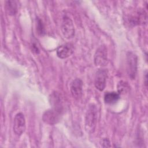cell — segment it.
Wrapping results in <instances>:
<instances>
[{"instance_id": "cell-16", "label": "cell", "mask_w": 148, "mask_h": 148, "mask_svg": "<svg viewBox=\"0 0 148 148\" xmlns=\"http://www.w3.org/2000/svg\"><path fill=\"white\" fill-rule=\"evenodd\" d=\"M102 146L103 147H110V141L108 138H103L102 140Z\"/></svg>"}, {"instance_id": "cell-4", "label": "cell", "mask_w": 148, "mask_h": 148, "mask_svg": "<svg viewBox=\"0 0 148 148\" xmlns=\"http://www.w3.org/2000/svg\"><path fill=\"white\" fill-rule=\"evenodd\" d=\"M61 31L64 36L66 39L72 38L75 36V27L73 21L66 16L63 17L61 24Z\"/></svg>"}, {"instance_id": "cell-10", "label": "cell", "mask_w": 148, "mask_h": 148, "mask_svg": "<svg viewBox=\"0 0 148 148\" xmlns=\"http://www.w3.org/2000/svg\"><path fill=\"white\" fill-rule=\"evenodd\" d=\"M83 82L81 79H74L71 84V92L72 97L76 99H79L82 95Z\"/></svg>"}, {"instance_id": "cell-17", "label": "cell", "mask_w": 148, "mask_h": 148, "mask_svg": "<svg viewBox=\"0 0 148 148\" xmlns=\"http://www.w3.org/2000/svg\"><path fill=\"white\" fill-rule=\"evenodd\" d=\"M31 47H32V50L33 52L35 53L36 54H38L40 51H39V49L38 48V47L36 46V45L35 43H33L31 46Z\"/></svg>"}, {"instance_id": "cell-6", "label": "cell", "mask_w": 148, "mask_h": 148, "mask_svg": "<svg viewBox=\"0 0 148 148\" xmlns=\"http://www.w3.org/2000/svg\"><path fill=\"white\" fill-rule=\"evenodd\" d=\"M13 131L17 136L21 135L25 130V119L22 113L16 114L13 121Z\"/></svg>"}, {"instance_id": "cell-12", "label": "cell", "mask_w": 148, "mask_h": 148, "mask_svg": "<svg viewBox=\"0 0 148 148\" xmlns=\"http://www.w3.org/2000/svg\"><path fill=\"white\" fill-rule=\"evenodd\" d=\"M120 99V94L118 92H106L104 95V101L107 104H114Z\"/></svg>"}, {"instance_id": "cell-7", "label": "cell", "mask_w": 148, "mask_h": 148, "mask_svg": "<svg viewBox=\"0 0 148 148\" xmlns=\"http://www.w3.org/2000/svg\"><path fill=\"white\" fill-rule=\"evenodd\" d=\"M127 23L130 25L135 26L139 24H145L147 23V14L143 10H139L136 14L127 17Z\"/></svg>"}, {"instance_id": "cell-18", "label": "cell", "mask_w": 148, "mask_h": 148, "mask_svg": "<svg viewBox=\"0 0 148 148\" xmlns=\"http://www.w3.org/2000/svg\"><path fill=\"white\" fill-rule=\"evenodd\" d=\"M145 85L146 86V87H147V71L145 73Z\"/></svg>"}, {"instance_id": "cell-1", "label": "cell", "mask_w": 148, "mask_h": 148, "mask_svg": "<svg viewBox=\"0 0 148 148\" xmlns=\"http://www.w3.org/2000/svg\"><path fill=\"white\" fill-rule=\"evenodd\" d=\"M97 120V109L94 104H91L86 112L85 117V127L89 133L94 131Z\"/></svg>"}, {"instance_id": "cell-8", "label": "cell", "mask_w": 148, "mask_h": 148, "mask_svg": "<svg viewBox=\"0 0 148 148\" xmlns=\"http://www.w3.org/2000/svg\"><path fill=\"white\" fill-rule=\"evenodd\" d=\"M107 49L105 46H101L94 55V62L97 66H105L108 63Z\"/></svg>"}, {"instance_id": "cell-9", "label": "cell", "mask_w": 148, "mask_h": 148, "mask_svg": "<svg viewBox=\"0 0 148 148\" xmlns=\"http://www.w3.org/2000/svg\"><path fill=\"white\" fill-rule=\"evenodd\" d=\"M73 52V46L71 43H66L58 46L56 50V54L58 58H66Z\"/></svg>"}, {"instance_id": "cell-11", "label": "cell", "mask_w": 148, "mask_h": 148, "mask_svg": "<svg viewBox=\"0 0 148 148\" xmlns=\"http://www.w3.org/2000/svg\"><path fill=\"white\" fill-rule=\"evenodd\" d=\"M50 103L52 106V108L57 109L59 110H63L62 105V98L61 95L57 92H53L50 97Z\"/></svg>"}, {"instance_id": "cell-13", "label": "cell", "mask_w": 148, "mask_h": 148, "mask_svg": "<svg viewBox=\"0 0 148 148\" xmlns=\"http://www.w3.org/2000/svg\"><path fill=\"white\" fill-rule=\"evenodd\" d=\"M5 9L9 15L14 16L17 12V5L15 1H6L5 5Z\"/></svg>"}, {"instance_id": "cell-15", "label": "cell", "mask_w": 148, "mask_h": 148, "mask_svg": "<svg viewBox=\"0 0 148 148\" xmlns=\"http://www.w3.org/2000/svg\"><path fill=\"white\" fill-rule=\"evenodd\" d=\"M36 31L40 36H43L46 34L44 24L42 20L39 17H36Z\"/></svg>"}, {"instance_id": "cell-14", "label": "cell", "mask_w": 148, "mask_h": 148, "mask_svg": "<svg viewBox=\"0 0 148 148\" xmlns=\"http://www.w3.org/2000/svg\"><path fill=\"white\" fill-rule=\"evenodd\" d=\"M130 87L128 84V83L124 81H120L119 82L117 85V90L118 93L120 94H125L129 90Z\"/></svg>"}, {"instance_id": "cell-3", "label": "cell", "mask_w": 148, "mask_h": 148, "mask_svg": "<svg viewBox=\"0 0 148 148\" xmlns=\"http://www.w3.org/2000/svg\"><path fill=\"white\" fill-rule=\"evenodd\" d=\"M62 112V111L53 108L47 110L43 114V120L45 123L50 125L56 124L60 121Z\"/></svg>"}, {"instance_id": "cell-5", "label": "cell", "mask_w": 148, "mask_h": 148, "mask_svg": "<svg viewBox=\"0 0 148 148\" xmlns=\"http://www.w3.org/2000/svg\"><path fill=\"white\" fill-rule=\"evenodd\" d=\"M108 76V71L106 69L100 68L95 73L94 85L99 91H103L106 86V81Z\"/></svg>"}, {"instance_id": "cell-2", "label": "cell", "mask_w": 148, "mask_h": 148, "mask_svg": "<svg viewBox=\"0 0 148 148\" xmlns=\"http://www.w3.org/2000/svg\"><path fill=\"white\" fill-rule=\"evenodd\" d=\"M138 68V57L131 51L127 53V71L129 77L134 79L136 77Z\"/></svg>"}]
</instances>
